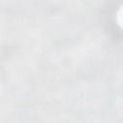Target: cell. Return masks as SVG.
<instances>
[{
  "label": "cell",
  "mask_w": 123,
  "mask_h": 123,
  "mask_svg": "<svg viewBox=\"0 0 123 123\" xmlns=\"http://www.w3.org/2000/svg\"><path fill=\"white\" fill-rule=\"evenodd\" d=\"M119 17L121 18L120 19V24H122V26H123V8L121 9V12L119 13Z\"/></svg>",
  "instance_id": "1"
}]
</instances>
